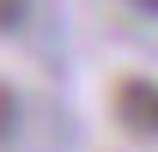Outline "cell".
<instances>
[{"instance_id": "cell-1", "label": "cell", "mask_w": 158, "mask_h": 152, "mask_svg": "<svg viewBox=\"0 0 158 152\" xmlns=\"http://www.w3.org/2000/svg\"><path fill=\"white\" fill-rule=\"evenodd\" d=\"M116 116H122V128L158 140V85L152 79H122L116 85Z\"/></svg>"}, {"instance_id": "cell-4", "label": "cell", "mask_w": 158, "mask_h": 152, "mask_svg": "<svg viewBox=\"0 0 158 152\" xmlns=\"http://www.w3.org/2000/svg\"><path fill=\"white\" fill-rule=\"evenodd\" d=\"M134 6H140V12H146V19H158V0H134Z\"/></svg>"}, {"instance_id": "cell-3", "label": "cell", "mask_w": 158, "mask_h": 152, "mask_svg": "<svg viewBox=\"0 0 158 152\" xmlns=\"http://www.w3.org/2000/svg\"><path fill=\"white\" fill-rule=\"evenodd\" d=\"M12 116H19V103H12V91H6V85H0V140H6V134H12Z\"/></svg>"}, {"instance_id": "cell-2", "label": "cell", "mask_w": 158, "mask_h": 152, "mask_svg": "<svg viewBox=\"0 0 158 152\" xmlns=\"http://www.w3.org/2000/svg\"><path fill=\"white\" fill-rule=\"evenodd\" d=\"M24 6H31V0H0V31H19V24H24Z\"/></svg>"}]
</instances>
